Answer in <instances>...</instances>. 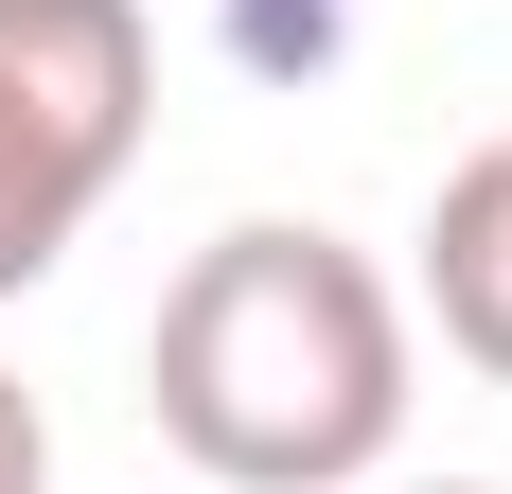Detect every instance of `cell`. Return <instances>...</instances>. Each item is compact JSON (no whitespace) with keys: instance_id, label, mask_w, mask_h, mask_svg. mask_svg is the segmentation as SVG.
Masks as SVG:
<instances>
[{"instance_id":"cell-1","label":"cell","mask_w":512,"mask_h":494,"mask_svg":"<svg viewBox=\"0 0 512 494\" xmlns=\"http://www.w3.org/2000/svg\"><path fill=\"white\" fill-rule=\"evenodd\" d=\"M142 406L212 494H371L407 442V283L318 212H248L159 283Z\"/></svg>"},{"instance_id":"cell-2","label":"cell","mask_w":512,"mask_h":494,"mask_svg":"<svg viewBox=\"0 0 512 494\" xmlns=\"http://www.w3.org/2000/svg\"><path fill=\"white\" fill-rule=\"evenodd\" d=\"M159 124L142 0H0V300H36Z\"/></svg>"},{"instance_id":"cell-3","label":"cell","mask_w":512,"mask_h":494,"mask_svg":"<svg viewBox=\"0 0 512 494\" xmlns=\"http://www.w3.org/2000/svg\"><path fill=\"white\" fill-rule=\"evenodd\" d=\"M424 318L460 371L512 389V142H477L442 195H424Z\"/></svg>"},{"instance_id":"cell-4","label":"cell","mask_w":512,"mask_h":494,"mask_svg":"<svg viewBox=\"0 0 512 494\" xmlns=\"http://www.w3.org/2000/svg\"><path fill=\"white\" fill-rule=\"evenodd\" d=\"M0 494H53V424H36L18 371H0Z\"/></svg>"},{"instance_id":"cell-5","label":"cell","mask_w":512,"mask_h":494,"mask_svg":"<svg viewBox=\"0 0 512 494\" xmlns=\"http://www.w3.org/2000/svg\"><path fill=\"white\" fill-rule=\"evenodd\" d=\"M371 494H512V477H371Z\"/></svg>"}]
</instances>
